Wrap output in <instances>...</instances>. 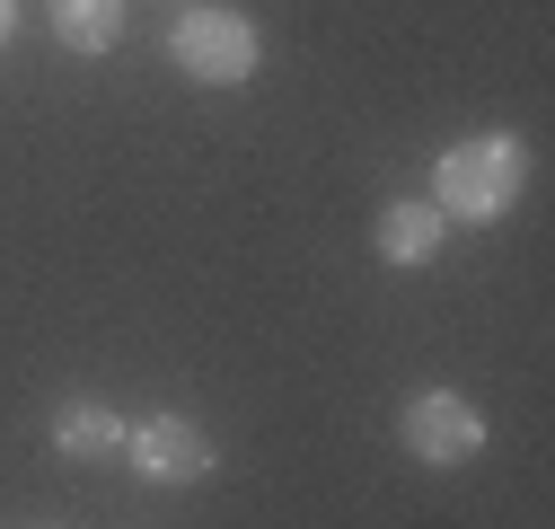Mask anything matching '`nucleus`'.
<instances>
[{"label": "nucleus", "mask_w": 555, "mask_h": 529, "mask_svg": "<svg viewBox=\"0 0 555 529\" xmlns=\"http://www.w3.org/2000/svg\"><path fill=\"white\" fill-rule=\"evenodd\" d=\"M18 36V0H0V44H10Z\"/></svg>", "instance_id": "8"}, {"label": "nucleus", "mask_w": 555, "mask_h": 529, "mask_svg": "<svg viewBox=\"0 0 555 529\" xmlns=\"http://www.w3.org/2000/svg\"><path fill=\"white\" fill-rule=\"evenodd\" d=\"M124 459H132V477H151V486H194V477L221 468V441L194 415H151V424L124 433Z\"/></svg>", "instance_id": "4"}, {"label": "nucleus", "mask_w": 555, "mask_h": 529, "mask_svg": "<svg viewBox=\"0 0 555 529\" xmlns=\"http://www.w3.org/2000/svg\"><path fill=\"white\" fill-rule=\"evenodd\" d=\"M124 407H106V397H62L53 407V450L62 459H124Z\"/></svg>", "instance_id": "6"}, {"label": "nucleus", "mask_w": 555, "mask_h": 529, "mask_svg": "<svg viewBox=\"0 0 555 529\" xmlns=\"http://www.w3.org/2000/svg\"><path fill=\"white\" fill-rule=\"evenodd\" d=\"M168 62L194 89H238V80H256L264 36H256L247 10H203V0H185V18L168 27Z\"/></svg>", "instance_id": "2"}, {"label": "nucleus", "mask_w": 555, "mask_h": 529, "mask_svg": "<svg viewBox=\"0 0 555 529\" xmlns=\"http://www.w3.org/2000/svg\"><path fill=\"white\" fill-rule=\"evenodd\" d=\"M441 238H450V221L424 204V194H397V204H379V221H371V247H379V264H397V274H424V264L441 256Z\"/></svg>", "instance_id": "5"}, {"label": "nucleus", "mask_w": 555, "mask_h": 529, "mask_svg": "<svg viewBox=\"0 0 555 529\" xmlns=\"http://www.w3.org/2000/svg\"><path fill=\"white\" fill-rule=\"evenodd\" d=\"M529 185V151L512 142V132H467V142H450L433 159V194L424 204L441 221H467V230H494Z\"/></svg>", "instance_id": "1"}, {"label": "nucleus", "mask_w": 555, "mask_h": 529, "mask_svg": "<svg viewBox=\"0 0 555 529\" xmlns=\"http://www.w3.org/2000/svg\"><path fill=\"white\" fill-rule=\"evenodd\" d=\"M397 441H405V459H424V468H467L485 450V415L459 388H414L397 407Z\"/></svg>", "instance_id": "3"}, {"label": "nucleus", "mask_w": 555, "mask_h": 529, "mask_svg": "<svg viewBox=\"0 0 555 529\" xmlns=\"http://www.w3.org/2000/svg\"><path fill=\"white\" fill-rule=\"evenodd\" d=\"M44 27H53V44H62V53L98 62V53H115V44H124V0H44Z\"/></svg>", "instance_id": "7"}]
</instances>
